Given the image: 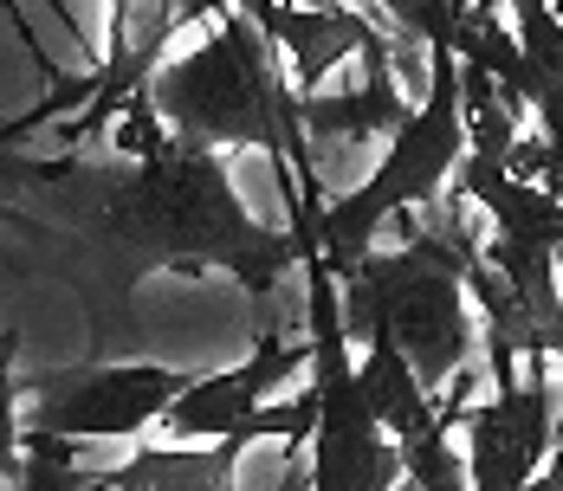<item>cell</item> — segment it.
<instances>
[{"label": "cell", "instance_id": "5bb4252c", "mask_svg": "<svg viewBox=\"0 0 563 491\" xmlns=\"http://www.w3.org/2000/svg\"><path fill=\"white\" fill-rule=\"evenodd\" d=\"M0 226H40V214H20V208H0Z\"/></svg>", "mask_w": 563, "mask_h": 491}, {"label": "cell", "instance_id": "7c38bea8", "mask_svg": "<svg viewBox=\"0 0 563 491\" xmlns=\"http://www.w3.org/2000/svg\"><path fill=\"white\" fill-rule=\"evenodd\" d=\"M298 104H305V130H311V136H395V130L415 116V104H408L401 85H395V58H389L383 40L363 53V85H356V91H343V98L298 91Z\"/></svg>", "mask_w": 563, "mask_h": 491}, {"label": "cell", "instance_id": "5b68a950", "mask_svg": "<svg viewBox=\"0 0 563 491\" xmlns=\"http://www.w3.org/2000/svg\"><path fill=\"white\" fill-rule=\"evenodd\" d=\"M305 278H311L305 324H311V401H318L311 439H305L311 491H401L408 459H401V439L363 401L350 324H343V284L324 259H305Z\"/></svg>", "mask_w": 563, "mask_h": 491}, {"label": "cell", "instance_id": "e0dca14e", "mask_svg": "<svg viewBox=\"0 0 563 491\" xmlns=\"http://www.w3.org/2000/svg\"><path fill=\"white\" fill-rule=\"evenodd\" d=\"M558 7H563V0H558Z\"/></svg>", "mask_w": 563, "mask_h": 491}, {"label": "cell", "instance_id": "7a4b0ae2", "mask_svg": "<svg viewBox=\"0 0 563 491\" xmlns=\"http://www.w3.org/2000/svg\"><path fill=\"white\" fill-rule=\"evenodd\" d=\"M143 91H150L156 116L169 123V136L221 149V156L260 149L311 208H324L291 65L279 58V40L260 26V13L246 0L214 13L201 46H188L181 58H163Z\"/></svg>", "mask_w": 563, "mask_h": 491}, {"label": "cell", "instance_id": "8992f818", "mask_svg": "<svg viewBox=\"0 0 563 491\" xmlns=\"http://www.w3.org/2000/svg\"><path fill=\"white\" fill-rule=\"evenodd\" d=\"M311 362V336H285V330H260V349L240 362V369H221V376H201L175 394V408L163 414V439H311V388L285 408H266L298 369Z\"/></svg>", "mask_w": 563, "mask_h": 491}, {"label": "cell", "instance_id": "277c9868", "mask_svg": "<svg viewBox=\"0 0 563 491\" xmlns=\"http://www.w3.org/2000/svg\"><path fill=\"white\" fill-rule=\"evenodd\" d=\"M466 156V98H460V58L428 46V85L415 116L389 136V156L376 163L369 181H356L350 194H338L331 208L305 201V226H311V253L331 272H350L363 253H376L383 226H395L401 214L441 201L453 188V168Z\"/></svg>", "mask_w": 563, "mask_h": 491}, {"label": "cell", "instance_id": "6da1fadb", "mask_svg": "<svg viewBox=\"0 0 563 491\" xmlns=\"http://www.w3.org/2000/svg\"><path fill=\"white\" fill-rule=\"evenodd\" d=\"M0 181L40 188L53 201L40 226L85 233L98 266L123 284L150 272H233L266 311L285 266H305V253H311L305 201L285 214V226L253 220L240 188L227 181L221 149H201L181 136H163L143 156H123V149H111V156L0 149Z\"/></svg>", "mask_w": 563, "mask_h": 491}, {"label": "cell", "instance_id": "9c48e42d", "mask_svg": "<svg viewBox=\"0 0 563 491\" xmlns=\"http://www.w3.org/2000/svg\"><path fill=\"white\" fill-rule=\"evenodd\" d=\"M246 7H253L260 26L279 40L298 91H318L338 58H363L383 40L376 13L356 7V0H246Z\"/></svg>", "mask_w": 563, "mask_h": 491}, {"label": "cell", "instance_id": "2e32d148", "mask_svg": "<svg viewBox=\"0 0 563 491\" xmlns=\"http://www.w3.org/2000/svg\"><path fill=\"white\" fill-rule=\"evenodd\" d=\"M227 491H233V486H227Z\"/></svg>", "mask_w": 563, "mask_h": 491}, {"label": "cell", "instance_id": "ba28073f", "mask_svg": "<svg viewBox=\"0 0 563 491\" xmlns=\"http://www.w3.org/2000/svg\"><path fill=\"white\" fill-rule=\"evenodd\" d=\"M551 356H531L525 376L511 388H493L486 401L460 408V446H466V472L473 491H525L558 439V388L544 376Z\"/></svg>", "mask_w": 563, "mask_h": 491}, {"label": "cell", "instance_id": "52a82bcc", "mask_svg": "<svg viewBox=\"0 0 563 491\" xmlns=\"http://www.w3.org/2000/svg\"><path fill=\"white\" fill-rule=\"evenodd\" d=\"M181 388H188V376L163 369V362L53 369V376L26 382V427L58 439H143L163 427Z\"/></svg>", "mask_w": 563, "mask_h": 491}, {"label": "cell", "instance_id": "9a60e30c", "mask_svg": "<svg viewBox=\"0 0 563 491\" xmlns=\"http://www.w3.org/2000/svg\"><path fill=\"white\" fill-rule=\"evenodd\" d=\"M479 7H499V0H479Z\"/></svg>", "mask_w": 563, "mask_h": 491}, {"label": "cell", "instance_id": "30bf717a", "mask_svg": "<svg viewBox=\"0 0 563 491\" xmlns=\"http://www.w3.org/2000/svg\"><path fill=\"white\" fill-rule=\"evenodd\" d=\"M356 382H363V401L376 408V421H383L395 439L434 434V427H453V421H460L453 394H434V388L421 382L395 336H369V343H363V356H356Z\"/></svg>", "mask_w": 563, "mask_h": 491}, {"label": "cell", "instance_id": "4fadbf2b", "mask_svg": "<svg viewBox=\"0 0 563 491\" xmlns=\"http://www.w3.org/2000/svg\"><path fill=\"white\" fill-rule=\"evenodd\" d=\"M13 349L20 336L0 330V479L20 486V466H26V434H20V382H13Z\"/></svg>", "mask_w": 563, "mask_h": 491}, {"label": "cell", "instance_id": "3957f363", "mask_svg": "<svg viewBox=\"0 0 563 491\" xmlns=\"http://www.w3.org/2000/svg\"><path fill=\"white\" fill-rule=\"evenodd\" d=\"M434 226L408 233L395 253H363L343 284V324L350 336H395L401 356L415 362V376L434 388V394H453V382L466 369H479V311H473V291H466V272L473 259L486 253V226L473 214V201L448 188L441 201H428Z\"/></svg>", "mask_w": 563, "mask_h": 491}, {"label": "cell", "instance_id": "8fae6325", "mask_svg": "<svg viewBox=\"0 0 563 491\" xmlns=\"http://www.w3.org/2000/svg\"><path fill=\"white\" fill-rule=\"evenodd\" d=\"M246 439H208V446H136L111 472H85V491H227Z\"/></svg>", "mask_w": 563, "mask_h": 491}]
</instances>
